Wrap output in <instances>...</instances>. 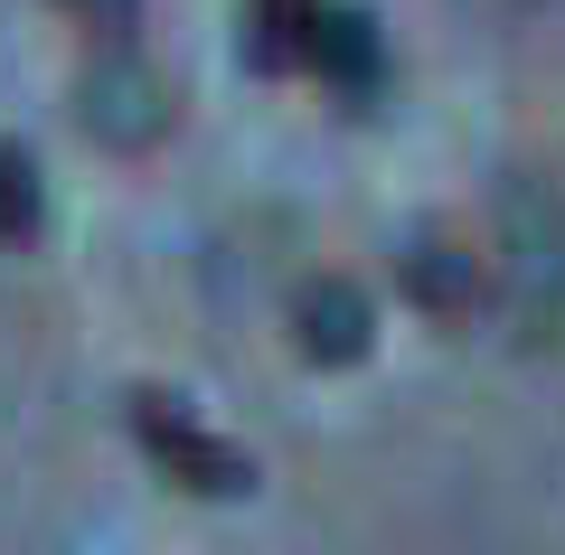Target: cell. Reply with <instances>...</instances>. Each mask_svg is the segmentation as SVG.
I'll return each instance as SVG.
<instances>
[{"mask_svg": "<svg viewBox=\"0 0 565 555\" xmlns=\"http://www.w3.org/2000/svg\"><path fill=\"white\" fill-rule=\"evenodd\" d=\"M132 442H141V461H151L170 490H189V499H245L255 490V461L226 434H207L189 405H170V396H132Z\"/></svg>", "mask_w": 565, "mask_h": 555, "instance_id": "cell-1", "label": "cell"}, {"mask_svg": "<svg viewBox=\"0 0 565 555\" xmlns=\"http://www.w3.org/2000/svg\"><path fill=\"white\" fill-rule=\"evenodd\" d=\"M292 349H302L311 367H359V357L377 349V301L349 274L302 282V292H292Z\"/></svg>", "mask_w": 565, "mask_h": 555, "instance_id": "cell-2", "label": "cell"}, {"mask_svg": "<svg viewBox=\"0 0 565 555\" xmlns=\"http://www.w3.org/2000/svg\"><path fill=\"white\" fill-rule=\"evenodd\" d=\"M396 292L415 301L424 320H471L490 301V274H481V255H471L462 236L424 226V236H405V255H396Z\"/></svg>", "mask_w": 565, "mask_h": 555, "instance_id": "cell-3", "label": "cell"}, {"mask_svg": "<svg viewBox=\"0 0 565 555\" xmlns=\"http://www.w3.org/2000/svg\"><path fill=\"white\" fill-rule=\"evenodd\" d=\"M302 66H311L340 104H359V114L386 95V39H377V20H367V10H349V0H321Z\"/></svg>", "mask_w": 565, "mask_h": 555, "instance_id": "cell-4", "label": "cell"}, {"mask_svg": "<svg viewBox=\"0 0 565 555\" xmlns=\"http://www.w3.org/2000/svg\"><path fill=\"white\" fill-rule=\"evenodd\" d=\"M321 0H245V66L255 76H302V47Z\"/></svg>", "mask_w": 565, "mask_h": 555, "instance_id": "cell-5", "label": "cell"}, {"mask_svg": "<svg viewBox=\"0 0 565 555\" xmlns=\"http://www.w3.org/2000/svg\"><path fill=\"white\" fill-rule=\"evenodd\" d=\"M47 226V179L20 141H0V245H39Z\"/></svg>", "mask_w": 565, "mask_h": 555, "instance_id": "cell-6", "label": "cell"}, {"mask_svg": "<svg viewBox=\"0 0 565 555\" xmlns=\"http://www.w3.org/2000/svg\"><path fill=\"white\" fill-rule=\"evenodd\" d=\"M76 20H95L104 39H122V29H132V0H76Z\"/></svg>", "mask_w": 565, "mask_h": 555, "instance_id": "cell-7", "label": "cell"}]
</instances>
